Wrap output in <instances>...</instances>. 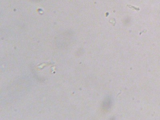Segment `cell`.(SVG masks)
<instances>
[{
  "mask_svg": "<svg viewBox=\"0 0 160 120\" xmlns=\"http://www.w3.org/2000/svg\"><path fill=\"white\" fill-rule=\"evenodd\" d=\"M112 105V100L110 97H106L103 104V107L104 109L106 110H109Z\"/></svg>",
  "mask_w": 160,
  "mask_h": 120,
  "instance_id": "cell-1",
  "label": "cell"
}]
</instances>
